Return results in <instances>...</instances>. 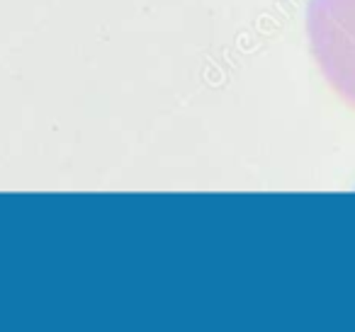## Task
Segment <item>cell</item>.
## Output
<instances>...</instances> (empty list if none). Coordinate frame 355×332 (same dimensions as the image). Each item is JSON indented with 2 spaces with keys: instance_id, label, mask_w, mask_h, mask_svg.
Here are the masks:
<instances>
[{
  "instance_id": "6da1fadb",
  "label": "cell",
  "mask_w": 355,
  "mask_h": 332,
  "mask_svg": "<svg viewBox=\"0 0 355 332\" xmlns=\"http://www.w3.org/2000/svg\"><path fill=\"white\" fill-rule=\"evenodd\" d=\"M304 30L321 78L355 109V0H309Z\"/></svg>"
}]
</instances>
